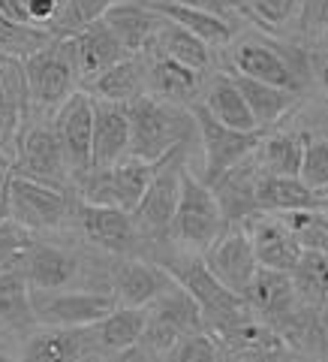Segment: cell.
<instances>
[{
    "mask_svg": "<svg viewBox=\"0 0 328 362\" xmlns=\"http://www.w3.org/2000/svg\"><path fill=\"white\" fill-rule=\"evenodd\" d=\"M130 109V154L142 160H163L181 145H190L196 130V115L190 106L172 103L157 94H145L133 100Z\"/></svg>",
    "mask_w": 328,
    "mask_h": 362,
    "instance_id": "obj_1",
    "label": "cell"
},
{
    "mask_svg": "<svg viewBox=\"0 0 328 362\" xmlns=\"http://www.w3.org/2000/svg\"><path fill=\"white\" fill-rule=\"evenodd\" d=\"M25 70L30 85L33 121H51L54 112L82 88V76H78L70 37H58L37 54H30L25 61Z\"/></svg>",
    "mask_w": 328,
    "mask_h": 362,
    "instance_id": "obj_2",
    "label": "cell"
},
{
    "mask_svg": "<svg viewBox=\"0 0 328 362\" xmlns=\"http://www.w3.org/2000/svg\"><path fill=\"white\" fill-rule=\"evenodd\" d=\"M223 206L214 187L208 181H202V175H193V169H184V181H181V199L172 218V230L169 239L178 242L187 251H205L208 245H214L226 233Z\"/></svg>",
    "mask_w": 328,
    "mask_h": 362,
    "instance_id": "obj_3",
    "label": "cell"
},
{
    "mask_svg": "<svg viewBox=\"0 0 328 362\" xmlns=\"http://www.w3.org/2000/svg\"><path fill=\"white\" fill-rule=\"evenodd\" d=\"M78 190L42 185L25 175H16L9 181V218L25 223L30 233L58 230L75 214Z\"/></svg>",
    "mask_w": 328,
    "mask_h": 362,
    "instance_id": "obj_4",
    "label": "cell"
},
{
    "mask_svg": "<svg viewBox=\"0 0 328 362\" xmlns=\"http://www.w3.org/2000/svg\"><path fill=\"white\" fill-rule=\"evenodd\" d=\"M157 163L142 160V157H135V154H127L115 166L90 169V173L75 185V190H78V197L87 199V202L135 211V206L142 202L145 190H148L151 178L157 173Z\"/></svg>",
    "mask_w": 328,
    "mask_h": 362,
    "instance_id": "obj_5",
    "label": "cell"
},
{
    "mask_svg": "<svg viewBox=\"0 0 328 362\" xmlns=\"http://www.w3.org/2000/svg\"><path fill=\"white\" fill-rule=\"evenodd\" d=\"M184 169H187V145H181L172 154H166L157 163V173L151 178L148 190H145L142 202L135 206L133 218L139 223V230L145 233L148 242H160L169 239L172 230V218L181 199V181H184Z\"/></svg>",
    "mask_w": 328,
    "mask_h": 362,
    "instance_id": "obj_6",
    "label": "cell"
},
{
    "mask_svg": "<svg viewBox=\"0 0 328 362\" xmlns=\"http://www.w3.org/2000/svg\"><path fill=\"white\" fill-rule=\"evenodd\" d=\"M190 109H193V115H196L202 157H205V160H202V181H208V185H214L226 169L241 163L244 157H250L265 136V130L229 127V124H223L220 118H214L202 103H193Z\"/></svg>",
    "mask_w": 328,
    "mask_h": 362,
    "instance_id": "obj_7",
    "label": "cell"
},
{
    "mask_svg": "<svg viewBox=\"0 0 328 362\" xmlns=\"http://www.w3.org/2000/svg\"><path fill=\"white\" fill-rule=\"evenodd\" d=\"M9 169H13L16 175L42 181V185L75 190L70 160H66V151H63L58 130H54L51 121H33L25 130Z\"/></svg>",
    "mask_w": 328,
    "mask_h": 362,
    "instance_id": "obj_8",
    "label": "cell"
},
{
    "mask_svg": "<svg viewBox=\"0 0 328 362\" xmlns=\"http://www.w3.org/2000/svg\"><path fill=\"white\" fill-rule=\"evenodd\" d=\"M73 221L78 223V230L90 245L115 257H135L142 242H148L139 230V223H135L133 211L118 206H99V202H87L78 197Z\"/></svg>",
    "mask_w": 328,
    "mask_h": 362,
    "instance_id": "obj_9",
    "label": "cell"
},
{
    "mask_svg": "<svg viewBox=\"0 0 328 362\" xmlns=\"http://www.w3.org/2000/svg\"><path fill=\"white\" fill-rule=\"evenodd\" d=\"M118 308L111 290H33L40 326H94Z\"/></svg>",
    "mask_w": 328,
    "mask_h": 362,
    "instance_id": "obj_10",
    "label": "cell"
},
{
    "mask_svg": "<svg viewBox=\"0 0 328 362\" xmlns=\"http://www.w3.org/2000/svg\"><path fill=\"white\" fill-rule=\"evenodd\" d=\"M33 124V103L25 61L0 52V151L13 163L25 130Z\"/></svg>",
    "mask_w": 328,
    "mask_h": 362,
    "instance_id": "obj_11",
    "label": "cell"
},
{
    "mask_svg": "<svg viewBox=\"0 0 328 362\" xmlns=\"http://www.w3.org/2000/svg\"><path fill=\"white\" fill-rule=\"evenodd\" d=\"M54 130L66 151V160L73 169V181L78 185L94 169V97L85 88H78L66 103L54 112Z\"/></svg>",
    "mask_w": 328,
    "mask_h": 362,
    "instance_id": "obj_12",
    "label": "cell"
},
{
    "mask_svg": "<svg viewBox=\"0 0 328 362\" xmlns=\"http://www.w3.org/2000/svg\"><path fill=\"white\" fill-rule=\"evenodd\" d=\"M229 64H232V70L241 76H250V78H259V82L289 88V90H298L301 94L304 66H298L280 45L259 42V40H241L232 45Z\"/></svg>",
    "mask_w": 328,
    "mask_h": 362,
    "instance_id": "obj_13",
    "label": "cell"
},
{
    "mask_svg": "<svg viewBox=\"0 0 328 362\" xmlns=\"http://www.w3.org/2000/svg\"><path fill=\"white\" fill-rule=\"evenodd\" d=\"M21 356L30 362H75L106 354L94 326H37L28 332Z\"/></svg>",
    "mask_w": 328,
    "mask_h": 362,
    "instance_id": "obj_14",
    "label": "cell"
},
{
    "mask_svg": "<svg viewBox=\"0 0 328 362\" xmlns=\"http://www.w3.org/2000/svg\"><path fill=\"white\" fill-rule=\"evenodd\" d=\"M202 257H205V263L214 275H217L229 290L241 293V296L259 269V257L253 251L250 233L244 230V223L226 226V233L214 245H208L205 251H202Z\"/></svg>",
    "mask_w": 328,
    "mask_h": 362,
    "instance_id": "obj_15",
    "label": "cell"
},
{
    "mask_svg": "<svg viewBox=\"0 0 328 362\" xmlns=\"http://www.w3.org/2000/svg\"><path fill=\"white\" fill-rule=\"evenodd\" d=\"M172 284L175 278L163 263H148L139 257H118V263L109 269V290L115 293L118 305L148 308Z\"/></svg>",
    "mask_w": 328,
    "mask_h": 362,
    "instance_id": "obj_16",
    "label": "cell"
},
{
    "mask_svg": "<svg viewBox=\"0 0 328 362\" xmlns=\"http://www.w3.org/2000/svg\"><path fill=\"white\" fill-rule=\"evenodd\" d=\"M244 230L250 233L259 266L284 269V272H292L298 266L304 247L277 211H253L250 218L244 221Z\"/></svg>",
    "mask_w": 328,
    "mask_h": 362,
    "instance_id": "obj_17",
    "label": "cell"
},
{
    "mask_svg": "<svg viewBox=\"0 0 328 362\" xmlns=\"http://www.w3.org/2000/svg\"><path fill=\"white\" fill-rule=\"evenodd\" d=\"M70 42H73V52H75L82 88L87 82H94L99 73H106L111 64H118L130 54L106 18H97V21H90V25H85L82 30L70 33Z\"/></svg>",
    "mask_w": 328,
    "mask_h": 362,
    "instance_id": "obj_18",
    "label": "cell"
},
{
    "mask_svg": "<svg viewBox=\"0 0 328 362\" xmlns=\"http://www.w3.org/2000/svg\"><path fill=\"white\" fill-rule=\"evenodd\" d=\"M244 299L256 314H262L265 320H271V326L280 323L284 317H289L292 311H298L304 305L301 296H298V287H296L292 272L271 269V266H259L256 269L253 281L244 290Z\"/></svg>",
    "mask_w": 328,
    "mask_h": 362,
    "instance_id": "obj_19",
    "label": "cell"
},
{
    "mask_svg": "<svg viewBox=\"0 0 328 362\" xmlns=\"http://www.w3.org/2000/svg\"><path fill=\"white\" fill-rule=\"evenodd\" d=\"M18 266L33 290H63L82 275V259L73 251H66L61 245L37 242V239L21 254Z\"/></svg>",
    "mask_w": 328,
    "mask_h": 362,
    "instance_id": "obj_20",
    "label": "cell"
},
{
    "mask_svg": "<svg viewBox=\"0 0 328 362\" xmlns=\"http://www.w3.org/2000/svg\"><path fill=\"white\" fill-rule=\"evenodd\" d=\"M130 109L94 97V169L115 166L130 154Z\"/></svg>",
    "mask_w": 328,
    "mask_h": 362,
    "instance_id": "obj_21",
    "label": "cell"
},
{
    "mask_svg": "<svg viewBox=\"0 0 328 362\" xmlns=\"http://www.w3.org/2000/svg\"><path fill=\"white\" fill-rule=\"evenodd\" d=\"M259 173H262V166H259V157L253 151L250 157H244L241 163L226 169V173L211 185L214 194L220 199V206H223V214H226V221H229V226L244 223L253 211H259V206H256Z\"/></svg>",
    "mask_w": 328,
    "mask_h": 362,
    "instance_id": "obj_22",
    "label": "cell"
},
{
    "mask_svg": "<svg viewBox=\"0 0 328 362\" xmlns=\"http://www.w3.org/2000/svg\"><path fill=\"white\" fill-rule=\"evenodd\" d=\"M103 18L118 33V40L130 54H148L157 40V30L163 25V16L148 0H118Z\"/></svg>",
    "mask_w": 328,
    "mask_h": 362,
    "instance_id": "obj_23",
    "label": "cell"
},
{
    "mask_svg": "<svg viewBox=\"0 0 328 362\" xmlns=\"http://www.w3.org/2000/svg\"><path fill=\"white\" fill-rule=\"evenodd\" d=\"M85 90L97 100L130 106L133 100L148 94V61L145 54H127L123 61L111 64L106 73H99L94 82H87Z\"/></svg>",
    "mask_w": 328,
    "mask_h": 362,
    "instance_id": "obj_24",
    "label": "cell"
},
{
    "mask_svg": "<svg viewBox=\"0 0 328 362\" xmlns=\"http://www.w3.org/2000/svg\"><path fill=\"white\" fill-rule=\"evenodd\" d=\"M256 206L259 211H296V209H322L328 197L313 190L301 175H271L259 173L256 181Z\"/></svg>",
    "mask_w": 328,
    "mask_h": 362,
    "instance_id": "obj_25",
    "label": "cell"
},
{
    "mask_svg": "<svg viewBox=\"0 0 328 362\" xmlns=\"http://www.w3.org/2000/svg\"><path fill=\"white\" fill-rule=\"evenodd\" d=\"M148 94H157L163 100H172V103H193L202 94V73L193 66L181 64L169 54L160 52H148Z\"/></svg>",
    "mask_w": 328,
    "mask_h": 362,
    "instance_id": "obj_26",
    "label": "cell"
},
{
    "mask_svg": "<svg viewBox=\"0 0 328 362\" xmlns=\"http://www.w3.org/2000/svg\"><path fill=\"white\" fill-rule=\"evenodd\" d=\"M148 4L163 13L166 18L184 25L187 30H193L196 37L205 40L211 49H226L235 40V21L226 13H214L205 6H187V4H172V0H148Z\"/></svg>",
    "mask_w": 328,
    "mask_h": 362,
    "instance_id": "obj_27",
    "label": "cell"
},
{
    "mask_svg": "<svg viewBox=\"0 0 328 362\" xmlns=\"http://www.w3.org/2000/svg\"><path fill=\"white\" fill-rule=\"evenodd\" d=\"M0 326L25 335L40 326L33 314V287L18 263L0 269Z\"/></svg>",
    "mask_w": 328,
    "mask_h": 362,
    "instance_id": "obj_28",
    "label": "cell"
},
{
    "mask_svg": "<svg viewBox=\"0 0 328 362\" xmlns=\"http://www.w3.org/2000/svg\"><path fill=\"white\" fill-rule=\"evenodd\" d=\"M199 103L205 106L214 118H220L223 124H229V127H238V130H262L256 124L250 106H247V100L241 94L238 82H235V76L217 73L205 88H202V100H199Z\"/></svg>",
    "mask_w": 328,
    "mask_h": 362,
    "instance_id": "obj_29",
    "label": "cell"
},
{
    "mask_svg": "<svg viewBox=\"0 0 328 362\" xmlns=\"http://www.w3.org/2000/svg\"><path fill=\"white\" fill-rule=\"evenodd\" d=\"M235 82H238L241 94L250 106L253 118L259 127H274L277 121H284L292 109L298 106V90H289V88H277V85H268V82H259V78L250 76H241V73H232Z\"/></svg>",
    "mask_w": 328,
    "mask_h": 362,
    "instance_id": "obj_30",
    "label": "cell"
},
{
    "mask_svg": "<svg viewBox=\"0 0 328 362\" xmlns=\"http://www.w3.org/2000/svg\"><path fill=\"white\" fill-rule=\"evenodd\" d=\"M145 326H148V308H135V305H118L111 314H106L99 323H94L99 347L106 356H121L142 341Z\"/></svg>",
    "mask_w": 328,
    "mask_h": 362,
    "instance_id": "obj_31",
    "label": "cell"
},
{
    "mask_svg": "<svg viewBox=\"0 0 328 362\" xmlns=\"http://www.w3.org/2000/svg\"><path fill=\"white\" fill-rule=\"evenodd\" d=\"M151 52L169 54V58L193 66V70H199V73H205L211 66V45L202 37H196L193 30H187L184 25H178V21L166 18V16H163L160 30H157V40L151 45Z\"/></svg>",
    "mask_w": 328,
    "mask_h": 362,
    "instance_id": "obj_32",
    "label": "cell"
},
{
    "mask_svg": "<svg viewBox=\"0 0 328 362\" xmlns=\"http://www.w3.org/2000/svg\"><path fill=\"white\" fill-rule=\"evenodd\" d=\"M304 139L308 133H265L256 148L259 166L262 173L271 175H298L301 173V157H304Z\"/></svg>",
    "mask_w": 328,
    "mask_h": 362,
    "instance_id": "obj_33",
    "label": "cell"
},
{
    "mask_svg": "<svg viewBox=\"0 0 328 362\" xmlns=\"http://www.w3.org/2000/svg\"><path fill=\"white\" fill-rule=\"evenodd\" d=\"M58 40V33L40 25H25V21L0 16V52L13 54V58L28 61L30 54H37L49 42Z\"/></svg>",
    "mask_w": 328,
    "mask_h": 362,
    "instance_id": "obj_34",
    "label": "cell"
},
{
    "mask_svg": "<svg viewBox=\"0 0 328 362\" xmlns=\"http://www.w3.org/2000/svg\"><path fill=\"white\" fill-rule=\"evenodd\" d=\"M292 278L304 305H322L328 299V251H304Z\"/></svg>",
    "mask_w": 328,
    "mask_h": 362,
    "instance_id": "obj_35",
    "label": "cell"
},
{
    "mask_svg": "<svg viewBox=\"0 0 328 362\" xmlns=\"http://www.w3.org/2000/svg\"><path fill=\"white\" fill-rule=\"evenodd\" d=\"M284 223L296 233L304 251H328V211L322 209H296V211H277Z\"/></svg>",
    "mask_w": 328,
    "mask_h": 362,
    "instance_id": "obj_36",
    "label": "cell"
},
{
    "mask_svg": "<svg viewBox=\"0 0 328 362\" xmlns=\"http://www.w3.org/2000/svg\"><path fill=\"white\" fill-rule=\"evenodd\" d=\"M301 0H244L241 13L265 30H280L298 21Z\"/></svg>",
    "mask_w": 328,
    "mask_h": 362,
    "instance_id": "obj_37",
    "label": "cell"
},
{
    "mask_svg": "<svg viewBox=\"0 0 328 362\" xmlns=\"http://www.w3.org/2000/svg\"><path fill=\"white\" fill-rule=\"evenodd\" d=\"M118 0H66V6L61 9L58 21H54V33L58 37H70V33L82 30L90 21L103 18Z\"/></svg>",
    "mask_w": 328,
    "mask_h": 362,
    "instance_id": "obj_38",
    "label": "cell"
},
{
    "mask_svg": "<svg viewBox=\"0 0 328 362\" xmlns=\"http://www.w3.org/2000/svg\"><path fill=\"white\" fill-rule=\"evenodd\" d=\"M298 175H301V181H308L313 190H322L328 197V136H310L308 133Z\"/></svg>",
    "mask_w": 328,
    "mask_h": 362,
    "instance_id": "obj_39",
    "label": "cell"
},
{
    "mask_svg": "<svg viewBox=\"0 0 328 362\" xmlns=\"http://www.w3.org/2000/svg\"><path fill=\"white\" fill-rule=\"evenodd\" d=\"M223 354H226V350L217 341V335L208 332V329H199V332H190V335L181 338V341L175 344V350L169 354V359H178V362H208V359H217Z\"/></svg>",
    "mask_w": 328,
    "mask_h": 362,
    "instance_id": "obj_40",
    "label": "cell"
},
{
    "mask_svg": "<svg viewBox=\"0 0 328 362\" xmlns=\"http://www.w3.org/2000/svg\"><path fill=\"white\" fill-rule=\"evenodd\" d=\"M33 245V235L25 223L16 218H0V269L9 263H18L21 254Z\"/></svg>",
    "mask_w": 328,
    "mask_h": 362,
    "instance_id": "obj_41",
    "label": "cell"
},
{
    "mask_svg": "<svg viewBox=\"0 0 328 362\" xmlns=\"http://www.w3.org/2000/svg\"><path fill=\"white\" fill-rule=\"evenodd\" d=\"M298 30L310 40L325 37L328 33V0H301Z\"/></svg>",
    "mask_w": 328,
    "mask_h": 362,
    "instance_id": "obj_42",
    "label": "cell"
},
{
    "mask_svg": "<svg viewBox=\"0 0 328 362\" xmlns=\"http://www.w3.org/2000/svg\"><path fill=\"white\" fill-rule=\"evenodd\" d=\"M313 78H316V85H320L322 94L328 97V49L313 58Z\"/></svg>",
    "mask_w": 328,
    "mask_h": 362,
    "instance_id": "obj_43",
    "label": "cell"
},
{
    "mask_svg": "<svg viewBox=\"0 0 328 362\" xmlns=\"http://www.w3.org/2000/svg\"><path fill=\"white\" fill-rule=\"evenodd\" d=\"M9 181H13V169L0 163V218H9Z\"/></svg>",
    "mask_w": 328,
    "mask_h": 362,
    "instance_id": "obj_44",
    "label": "cell"
},
{
    "mask_svg": "<svg viewBox=\"0 0 328 362\" xmlns=\"http://www.w3.org/2000/svg\"><path fill=\"white\" fill-rule=\"evenodd\" d=\"M172 4H187V6H205V9H214V13H226L229 16V4L226 0H172Z\"/></svg>",
    "mask_w": 328,
    "mask_h": 362,
    "instance_id": "obj_45",
    "label": "cell"
},
{
    "mask_svg": "<svg viewBox=\"0 0 328 362\" xmlns=\"http://www.w3.org/2000/svg\"><path fill=\"white\" fill-rule=\"evenodd\" d=\"M320 354L328 359V332H325V338H322V350H320Z\"/></svg>",
    "mask_w": 328,
    "mask_h": 362,
    "instance_id": "obj_46",
    "label": "cell"
},
{
    "mask_svg": "<svg viewBox=\"0 0 328 362\" xmlns=\"http://www.w3.org/2000/svg\"><path fill=\"white\" fill-rule=\"evenodd\" d=\"M320 308H322V320H325V326H328V299L320 305Z\"/></svg>",
    "mask_w": 328,
    "mask_h": 362,
    "instance_id": "obj_47",
    "label": "cell"
},
{
    "mask_svg": "<svg viewBox=\"0 0 328 362\" xmlns=\"http://www.w3.org/2000/svg\"><path fill=\"white\" fill-rule=\"evenodd\" d=\"M0 163H4V166H9V160H6V154H4V151H0Z\"/></svg>",
    "mask_w": 328,
    "mask_h": 362,
    "instance_id": "obj_48",
    "label": "cell"
},
{
    "mask_svg": "<svg viewBox=\"0 0 328 362\" xmlns=\"http://www.w3.org/2000/svg\"><path fill=\"white\" fill-rule=\"evenodd\" d=\"M0 359H6V354H4V350H0Z\"/></svg>",
    "mask_w": 328,
    "mask_h": 362,
    "instance_id": "obj_49",
    "label": "cell"
}]
</instances>
